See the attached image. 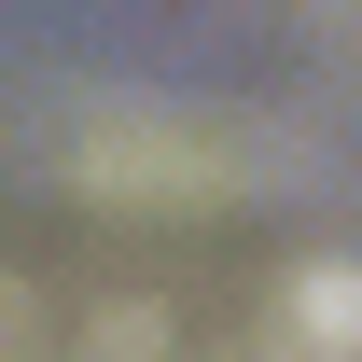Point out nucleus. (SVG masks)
<instances>
[{"label": "nucleus", "mask_w": 362, "mask_h": 362, "mask_svg": "<svg viewBox=\"0 0 362 362\" xmlns=\"http://www.w3.org/2000/svg\"><path fill=\"white\" fill-rule=\"evenodd\" d=\"M349 349H362V265L279 279V334H265V362H349Z\"/></svg>", "instance_id": "f257e3e1"}]
</instances>
